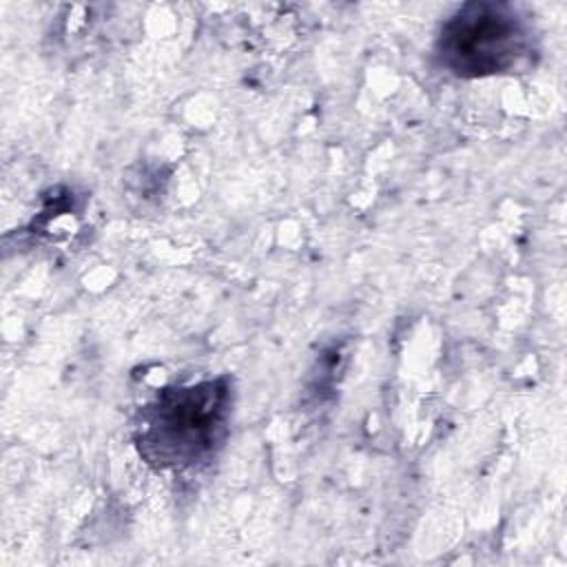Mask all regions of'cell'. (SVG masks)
<instances>
[{
    "instance_id": "obj_1",
    "label": "cell",
    "mask_w": 567,
    "mask_h": 567,
    "mask_svg": "<svg viewBox=\"0 0 567 567\" xmlns=\"http://www.w3.org/2000/svg\"><path fill=\"white\" fill-rule=\"evenodd\" d=\"M233 381L206 379L162 390L140 412L137 447L157 467L186 470L208 461L228 434Z\"/></svg>"
},
{
    "instance_id": "obj_2",
    "label": "cell",
    "mask_w": 567,
    "mask_h": 567,
    "mask_svg": "<svg viewBox=\"0 0 567 567\" xmlns=\"http://www.w3.org/2000/svg\"><path fill=\"white\" fill-rule=\"evenodd\" d=\"M536 53L529 20L509 2L461 4L439 29L434 58L456 78H489L523 69Z\"/></svg>"
}]
</instances>
